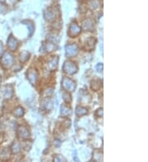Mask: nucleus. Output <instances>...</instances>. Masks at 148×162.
<instances>
[{
	"mask_svg": "<svg viewBox=\"0 0 148 162\" xmlns=\"http://www.w3.org/2000/svg\"><path fill=\"white\" fill-rule=\"evenodd\" d=\"M62 86L68 92H72V91H74V89L76 88V84L70 78L64 77L62 81Z\"/></svg>",
	"mask_w": 148,
	"mask_h": 162,
	"instance_id": "f257e3e1",
	"label": "nucleus"
},
{
	"mask_svg": "<svg viewBox=\"0 0 148 162\" xmlns=\"http://www.w3.org/2000/svg\"><path fill=\"white\" fill-rule=\"evenodd\" d=\"M77 66L76 64H74L72 61H65V63L63 64V70L68 75H73L75 73H77Z\"/></svg>",
	"mask_w": 148,
	"mask_h": 162,
	"instance_id": "f03ea898",
	"label": "nucleus"
},
{
	"mask_svg": "<svg viewBox=\"0 0 148 162\" xmlns=\"http://www.w3.org/2000/svg\"><path fill=\"white\" fill-rule=\"evenodd\" d=\"M1 62L5 68H9L14 63V57L12 55L7 52L3 54V56L1 59Z\"/></svg>",
	"mask_w": 148,
	"mask_h": 162,
	"instance_id": "7ed1b4c3",
	"label": "nucleus"
},
{
	"mask_svg": "<svg viewBox=\"0 0 148 162\" xmlns=\"http://www.w3.org/2000/svg\"><path fill=\"white\" fill-rule=\"evenodd\" d=\"M81 31H82L81 27L79 26L78 25H77L76 23H72L70 26H69V29H68V34L69 37L74 38V37L78 36L81 34Z\"/></svg>",
	"mask_w": 148,
	"mask_h": 162,
	"instance_id": "20e7f679",
	"label": "nucleus"
},
{
	"mask_svg": "<svg viewBox=\"0 0 148 162\" xmlns=\"http://www.w3.org/2000/svg\"><path fill=\"white\" fill-rule=\"evenodd\" d=\"M79 52V49L77 44L72 43V44H68L66 46V54L68 57H72L76 56Z\"/></svg>",
	"mask_w": 148,
	"mask_h": 162,
	"instance_id": "39448f33",
	"label": "nucleus"
},
{
	"mask_svg": "<svg viewBox=\"0 0 148 162\" xmlns=\"http://www.w3.org/2000/svg\"><path fill=\"white\" fill-rule=\"evenodd\" d=\"M27 79L31 84H35L38 79V72L35 69H30L27 72Z\"/></svg>",
	"mask_w": 148,
	"mask_h": 162,
	"instance_id": "423d86ee",
	"label": "nucleus"
},
{
	"mask_svg": "<svg viewBox=\"0 0 148 162\" xmlns=\"http://www.w3.org/2000/svg\"><path fill=\"white\" fill-rule=\"evenodd\" d=\"M17 134H18V137L21 138V139H27L29 138V137H30V133H29V131L26 128V127H24V126H21V127H19L18 128V130H17Z\"/></svg>",
	"mask_w": 148,
	"mask_h": 162,
	"instance_id": "0eeeda50",
	"label": "nucleus"
},
{
	"mask_svg": "<svg viewBox=\"0 0 148 162\" xmlns=\"http://www.w3.org/2000/svg\"><path fill=\"white\" fill-rule=\"evenodd\" d=\"M18 41L12 35H10L8 39V47L11 51H15L18 48Z\"/></svg>",
	"mask_w": 148,
	"mask_h": 162,
	"instance_id": "6e6552de",
	"label": "nucleus"
},
{
	"mask_svg": "<svg viewBox=\"0 0 148 162\" xmlns=\"http://www.w3.org/2000/svg\"><path fill=\"white\" fill-rule=\"evenodd\" d=\"M55 13L54 10L52 9H47L44 11V18L45 20H47L48 22H53L55 19Z\"/></svg>",
	"mask_w": 148,
	"mask_h": 162,
	"instance_id": "1a4fd4ad",
	"label": "nucleus"
},
{
	"mask_svg": "<svg viewBox=\"0 0 148 162\" xmlns=\"http://www.w3.org/2000/svg\"><path fill=\"white\" fill-rule=\"evenodd\" d=\"M60 114L62 116H69L72 115L71 108L68 107L66 105H62L60 109Z\"/></svg>",
	"mask_w": 148,
	"mask_h": 162,
	"instance_id": "9d476101",
	"label": "nucleus"
},
{
	"mask_svg": "<svg viewBox=\"0 0 148 162\" xmlns=\"http://www.w3.org/2000/svg\"><path fill=\"white\" fill-rule=\"evenodd\" d=\"M82 27L85 30H92L94 28L93 22L91 19H87L82 23Z\"/></svg>",
	"mask_w": 148,
	"mask_h": 162,
	"instance_id": "9b49d317",
	"label": "nucleus"
},
{
	"mask_svg": "<svg viewBox=\"0 0 148 162\" xmlns=\"http://www.w3.org/2000/svg\"><path fill=\"white\" fill-rule=\"evenodd\" d=\"M58 63H59V57H55L52 59L50 60L48 63V66H49V70H54L57 68L58 66Z\"/></svg>",
	"mask_w": 148,
	"mask_h": 162,
	"instance_id": "f8f14e48",
	"label": "nucleus"
},
{
	"mask_svg": "<svg viewBox=\"0 0 148 162\" xmlns=\"http://www.w3.org/2000/svg\"><path fill=\"white\" fill-rule=\"evenodd\" d=\"M12 93H13V92H12V88L8 86L4 87V89L3 90V95L5 98H11L12 96Z\"/></svg>",
	"mask_w": 148,
	"mask_h": 162,
	"instance_id": "ddd939ff",
	"label": "nucleus"
},
{
	"mask_svg": "<svg viewBox=\"0 0 148 162\" xmlns=\"http://www.w3.org/2000/svg\"><path fill=\"white\" fill-rule=\"evenodd\" d=\"M87 112H88L87 109L82 107H77V109H76V111H75V113L77 114V115H79V116L85 115L87 114Z\"/></svg>",
	"mask_w": 148,
	"mask_h": 162,
	"instance_id": "4468645a",
	"label": "nucleus"
},
{
	"mask_svg": "<svg viewBox=\"0 0 148 162\" xmlns=\"http://www.w3.org/2000/svg\"><path fill=\"white\" fill-rule=\"evenodd\" d=\"M44 107L47 111H51L53 108V103L50 98H46L44 102Z\"/></svg>",
	"mask_w": 148,
	"mask_h": 162,
	"instance_id": "2eb2a0df",
	"label": "nucleus"
},
{
	"mask_svg": "<svg viewBox=\"0 0 148 162\" xmlns=\"http://www.w3.org/2000/svg\"><path fill=\"white\" fill-rule=\"evenodd\" d=\"M10 155V151L8 148H4L3 150H1V160H8Z\"/></svg>",
	"mask_w": 148,
	"mask_h": 162,
	"instance_id": "dca6fc26",
	"label": "nucleus"
},
{
	"mask_svg": "<svg viewBox=\"0 0 148 162\" xmlns=\"http://www.w3.org/2000/svg\"><path fill=\"white\" fill-rule=\"evenodd\" d=\"M29 57H30V53L27 51H24L20 54V61L22 62H26L29 59Z\"/></svg>",
	"mask_w": 148,
	"mask_h": 162,
	"instance_id": "f3484780",
	"label": "nucleus"
},
{
	"mask_svg": "<svg viewBox=\"0 0 148 162\" xmlns=\"http://www.w3.org/2000/svg\"><path fill=\"white\" fill-rule=\"evenodd\" d=\"M24 113H25V111H24V109L22 107H16V110L14 111V115H15V116H16V117H21V116H22L24 115Z\"/></svg>",
	"mask_w": 148,
	"mask_h": 162,
	"instance_id": "a211bd4d",
	"label": "nucleus"
},
{
	"mask_svg": "<svg viewBox=\"0 0 148 162\" xmlns=\"http://www.w3.org/2000/svg\"><path fill=\"white\" fill-rule=\"evenodd\" d=\"M101 86V81L99 80H95L92 81L91 83V88L93 90H98Z\"/></svg>",
	"mask_w": 148,
	"mask_h": 162,
	"instance_id": "6ab92c4d",
	"label": "nucleus"
},
{
	"mask_svg": "<svg viewBox=\"0 0 148 162\" xmlns=\"http://www.w3.org/2000/svg\"><path fill=\"white\" fill-rule=\"evenodd\" d=\"M95 39L94 38H90L87 41V49H92L95 47Z\"/></svg>",
	"mask_w": 148,
	"mask_h": 162,
	"instance_id": "aec40b11",
	"label": "nucleus"
},
{
	"mask_svg": "<svg viewBox=\"0 0 148 162\" xmlns=\"http://www.w3.org/2000/svg\"><path fill=\"white\" fill-rule=\"evenodd\" d=\"M93 159L94 161H101L103 160L102 153L100 152V151H95L93 155Z\"/></svg>",
	"mask_w": 148,
	"mask_h": 162,
	"instance_id": "412c9836",
	"label": "nucleus"
},
{
	"mask_svg": "<svg viewBox=\"0 0 148 162\" xmlns=\"http://www.w3.org/2000/svg\"><path fill=\"white\" fill-rule=\"evenodd\" d=\"M55 49H56V46H55V43H47L45 45V50L48 53L53 52Z\"/></svg>",
	"mask_w": 148,
	"mask_h": 162,
	"instance_id": "4be33fe9",
	"label": "nucleus"
},
{
	"mask_svg": "<svg viewBox=\"0 0 148 162\" xmlns=\"http://www.w3.org/2000/svg\"><path fill=\"white\" fill-rule=\"evenodd\" d=\"M99 4H100L99 0H92V1L90 3V4H89V8H90L91 10H95V9H96V8L98 7Z\"/></svg>",
	"mask_w": 148,
	"mask_h": 162,
	"instance_id": "5701e85b",
	"label": "nucleus"
},
{
	"mask_svg": "<svg viewBox=\"0 0 148 162\" xmlns=\"http://www.w3.org/2000/svg\"><path fill=\"white\" fill-rule=\"evenodd\" d=\"M47 38L49 39V41H51L52 43H58L59 41V37L58 35H55L54 34H49Z\"/></svg>",
	"mask_w": 148,
	"mask_h": 162,
	"instance_id": "b1692460",
	"label": "nucleus"
},
{
	"mask_svg": "<svg viewBox=\"0 0 148 162\" xmlns=\"http://www.w3.org/2000/svg\"><path fill=\"white\" fill-rule=\"evenodd\" d=\"M12 152L13 153H18V152H20L21 151V145H20V143H18V142H15L12 146Z\"/></svg>",
	"mask_w": 148,
	"mask_h": 162,
	"instance_id": "393cba45",
	"label": "nucleus"
},
{
	"mask_svg": "<svg viewBox=\"0 0 148 162\" xmlns=\"http://www.w3.org/2000/svg\"><path fill=\"white\" fill-rule=\"evenodd\" d=\"M63 98L66 103H71L72 102L71 95L68 92H63Z\"/></svg>",
	"mask_w": 148,
	"mask_h": 162,
	"instance_id": "a878e982",
	"label": "nucleus"
},
{
	"mask_svg": "<svg viewBox=\"0 0 148 162\" xmlns=\"http://www.w3.org/2000/svg\"><path fill=\"white\" fill-rule=\"evenodd\" d=\"M55 161H66V159L63 157H62L61 155H57L55 157Z\"/></svg>",
	"mask_w": 148,
	"mask_h": 162,
	"instance_id": "bb28decb",
	"label": "nucleus"
},
{
	"mask_svg": "<svg viewBox=\"0 0 148 162\" xmlns=\"http://www.w3.org/2000/svg\"><path fill=\"white\" fill-rule=\"evenodd\" d=\"M27 24V26H28V28H29V30H30V36L32 34V33H33V30H34V26H33V24L32 23H31V22H26Z\"/></svg>",
	"mask_w": 148,
	"mask_h": 162,
	"instance_id": "cd10ccee",
	"label": "nucleus"
},
{
	"mask_svg": "<svg viewBox=\"0 0 148 162\" xmlns=\"http://www.w3.org/2000/svg\"><path fill=\"white\" fill-rule=\"evenodd\" d=\"M95 69H96V71L99 72V73L102 72V71H103V64L100 63V64H98V65H96V66H95Z\"/></svg>",
	"mask_w": 148,
	"mask_h": 162,
	"instance_id": "c85d7f7f",
	"label": "nucleus"
},
{
	"mask_svg": "<svg viewBox=\"0 0 148 162\" xmlns=\"http://www.w3.org/2000/svg\"><path fill=\"white\" fill-rule=\"evenodd\" d=\"M54 145L56 147H59L61 146V141L59 140V139H55V141H54Z\"/></svg>",
	"mask_w": 148,
	"mask_h": 162,
	"instance_id": "c756f323",
	"label": "nucleus"
},
{
	"mask_svg": "<svg viewBox=\"0 0 148 162\" xmlns=\"http://www.w3.org/2000/svg\"><path fill=\"white\" fill-rule=\"evenodd\" d=\"M96 114V115H98V116H102L103 115V109L102 108H100L97 110V111L95 112Z\"/></svg>",
	"mask_w": 148,
	"mask_h": 162,
	"instance_id": "7c9ffc66",
	"label": "nucleus"
},
{
	"mask_svg": "<svg viewBox=\"0 0 148 162\" xmlns=\"http://www.w3.org/2000/svg\"><path fill=\"white\" fill-rule=\"evenodd\" d=\"M52 92H53V89H52V88H49L48 90L45 91V93L47 94L46 96H50V94H51Z\"/></svg>",
	"mask_w": 148,
	"mask_h": 162,
	"instance_id": "2f4dec72",
	"label": "nucleus"
},
{
	"mask_svg": "<svg viewBox=\"0 0 148 162\" xmlns=\"http://www.w3.org/2000/svg\"><path fill=\"white\" fill-rule=\"evenodd\" d=\"M0 84H1V78H0Z\"/></svg>",
	"mask_w": 148,
	"mask_h": 162,
	"instance_id": "473e14b6",
	"label": "nucleus"
}]
</instances>
